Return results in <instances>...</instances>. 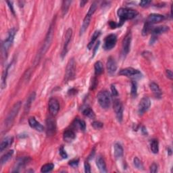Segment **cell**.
I'll use <instances>...</instances> for the list:
<instances>
[{
  "instance_id": "cell-1",
  "label": "cell",
  "mask_w": 173,
  "mask_h": 173,
  "mask_svg": "<svg viewBox=\"0 0 173 173\" xmlns=\"http://www.w3.org/2000/svg\"><path fill=\"white\" fill-rule=\"evenodd\" d=\"M54 23H55V21L54 22L53 21V22L51 24L50 28H49L42 47L41 49H40L39 54L37 55L35 59H34V66H36L37 64H38L40 59L41 58V57L43 56H44L45 54L49 50V48H50V47L51 42H52V40H53V37H54Z\"/></svg>"
},
{
  "instance_id": "cell-2",
  "label": "cell",
  "mask_w": 173,
  "mask_h": 173,
  "mask_svg": "<svg viewBox=\"0 0 173 173\" xmlns=\"http://www.w3.org/2000/svg\"><path fill=\"white\" fill-rule=\"evenodd\" d=\"M118 16L119 18V23L118 24V27L122 26L124 22L128 20H132L137 16V11L135 10L128 8H120L117 11Z\"/></svg>"
},
{
  "instance_id": "cell-3",
  "label": "cell",
  "mask_w": 173,
  "mask_h": 173,
  "mask_svg": "<svg viewBox=\"0 0 173 173\" xmlns=\"http://www.w3.org/2000/svg\"><path fill=\"white\" fill-rule=\"evenodd\" d=\"M21 107V102H16L15 104H14L12 108H11V109L8 113V116L6 117V119L5 120V123H4V129H9L10 128V126H11L12 124L15 119L16 116L18 114V112L20 110V108Z\"/></svg>"
},
{
  "instance_id": "cell-4",
  "label": "cell",
  "mask_w": 173,
  "mask_h": 173,
  "mask_svg": "<svg viewBox=\"0 0 173 173\" xmlns=\"http://www.w3.org/2000/svg\"><path fill=\"white\" fill-rule=\"evenodd\" d=\"M98 103L101 107L107 109L111 105V96L109 92L106 90H102L98 93L97 96Z\"/></svg>"
},
{
  "instance_id": "cell-5",
  "label": "cell",
  "mask_w": 173,
  "mask_h": 173,
  "mask_svg": "<svg viewBox=\"0 0 173 173\" xmlns=\"http://www.w3.org/2000/svg\"><path fill=\"white\" fill-rule=\"evenodd\" d=\"M97 4L96 2H94L91 5V6H90V8H89L87 14H86L85 18H84V20H83V24L81 26V28H80V35L84 33L86 31V30L87 29L89 25V24H90L91 17H92V16L93 15L95 11H96V9H97Z\"/></svg>"
},
{
  "instance_id": "cell-6",
  "label": "cell",
  "mask_w": 173,
  "mask_h": 173,
  "mask_svg": "<svg viewBox=\"0 0 173 173\" xmlns=\"http://www.w3.org/2000/svg\"><path fill=\"white\" fill-rule=\"evenodd\" d=\"M76 73V62L74 58H71L68 62L66 66L64 76V82H68L73 80L75 77Z\"/></svg>"
},
{
  "instance_id": "cell-7",
  "label": "cell",
  "mask_w": 173,
  "mask_h": 173,
  "mask_svg": "<svg viewBox=\"0 0 173 173\" xmlns=\"http://www.w3.org/2000/svg\"><path fill=\"white\" fill-rule=\"evenodd\" d=\"M16 34V30L14 28H11L8 32V34L7 38L5 39L4 43H2V53L4 56H7L8 51L9 50V48L11 47V45L14 42V36Z\"/></svg>"
},
{
  "instance_id": "cell-8",
  "label": "cell",
  "mask_w": 173,
  "mask_h": 173,
  "mask_svg": "<svg viewBox=\"0 0 173 173\" xmlns=\"http://www.w3.org/2000/svg\"><path fill=\"white\" fill-rule=\"evenodd\" d=\"M117 42V37L116 34H110L106 37L103 43V48L105 50H110L115 47Z\"/></svg>"
},
{
  "instance_id": "cell-9",
  "label": "cell",
  "mask_w": 173,
  "mask_h": 173,
  "mask_svg": "<svg viewBox=\"0 0 173 173\" xmlns=\"http://www.w3.org/2000/svg\"><path fill=\"white\" fill-rule=\"evenodd\" d=\"M72 35H73V30L71 28H68V29L66 31L65 37H64V45H63V49L62 51V57L64 58L66 56V54L68 53V47H69V44H70Z\"/></svg>"
},
{
  "instance_id": "cell-10",
  "label": "cell",
  "mask_w": 173,
  "mask_h": 173,
  "mask_svg": "<svg viewBox=\"0 0 173 173\" xmlns=\"http://www.w3.org/2000/svg\"><path fill=\"white\" fill-rule=\"evenodd\" d=\"M114 110L115 114H116L117 120L119 122H121L123 117V106L119 99H115L114 100Z\"/></svg>"
},
{
  "instance_id": "cell-11",
  "label": "cell",
  "mask_w": 173,
  "mask_h": 173,
  "mask_svg": "<svg viewBox=\"0 0 173 173\" xmlns=\"http://www.w3.org/2000/svg\"><path fill=\"white\" fill-rule=\"evenodd\" d=\"M151 106V101L148 97H144L141 100L139 105H138V113L139 115H142L147 112Z\"/></svg>"
},
{
  "instance_id": "cell-12",
  "label": "cell",
  "mask_w": 173,
  "mask_h": 173,
  "mask_svg": "<svg viewBox=\"0 0 173 173\" xmlns=\"http://www.w3.org/2000/svg\"><path fill=\"white\" fill-rule=\"evenodd\" d=\"M131 33H129L126 35L124 37L122 43V54L124 57L127 55L131 48Z\"/></svg>"
},
{
  "instance_id": "cell-13",
  "label": "cell",
  "mask_w": 173,
  "mask_h": 173,
  "mask_svg": "<svg viewBox=\"0 0 173 173\" xmlns=\"http://www.w3.org/2000/svg\"><path fill=\"white\" fill-rule=\"evenodd\" d=\"M48 106L50 114L52 115L53 116H56L60 110V103L58 100L54 97L51 98V99L49 100Z\"/></svg>"
},
{
  "instance_id": "cell-14",
  "label": "cell",
  "mask_w": 173,
  "mask_h": 173,
  "mask_svg": "<svg viewBox=\"0 0 173 173\" xmlns=\"http://www.w3.org/2000/svg\"><path fill=\"white\" fill-rule=\"evenodd\" d=\"M46 127H47V134L50 136L54 135L56 131V121L53 117L50 116L46 120Z\"/></svg>"
},
{
  "instance_id": "cell-15",
  "label": "cell",
  "mask_w": 173,
  "mask_h": 173,
  "mask_svg": "<svg viewBox=\"0 0 173 173\" xmlns=\"http://www.w3.org/2000/svg\"><path fill=\"white\" fill-rule=\"evenodd\" d=\"M31 160L29 157H21L18 159L15 164V166L14 167L12 172H18L21 171V169L24 168L25 166Z\"/></svg>"
},
{
  "instance_id": "cell-16",
  "label": "cell",
  "mask_w": 173,
  "mask_h": 173,
  "mask_svg": "<svg viewBox=\"0 0 173 173\" xmlns=\"http://www.w3.org/2000/svg\"><path fill=\"white\" fill-rule=\"evenodd\" d=\"M119 74L120 75L131 77H136L138 75H141V74L140 73V71L137 70V69H135L133 68H126L120 70L119 72Z\"/></svg>"
},
{
  "instance_id": "cell-17",
  "label": "cell",
  "mask_w": 173,
  "mask_h": 173,
  "mask_svg": "<svg viewBox=\"0 0 173 173\" xmlns=\"http://www.w3.org/2000/svg\"><path fill=\"white\" fill-rule=\"evenodd\" d=\"M106 66H107L108 73L109 75H113V74H115L117 70V65L116 61H115V60L113 57H108Z\"/></svg>"
},
{
  "instance_id": "cell-18",
  "label": "cell",
  "mask_w": 173,
  "mask_h": 173,
  "mask_svg": "<svg viewBox=\"0 0 173 173\" xmlns=\"http://www.w3.org/2000/svg\"><path fill=\"white\" fill-rule=\"evenodd\" d=\"M28 124L31 128L35 129L39 132H43L44 131V126L41 123L39 122L34 117H30L28 119Z\"/></svg>"
},
{
  "instance_id": "cell-19",
  "label": "cell",
  "mask_w": 173,
  "mask_h": 173,
  "mask_svg": "<svg viewBox=\"0 0 173 173\" xmlns=\"http://www.w3.org/2000/svg\"><path fill=\"white\" fill-rule=\"evenodd\" d=\"M164 19V16L162 14H149L147 19V22L149 24H155V23L162 22Z\"/></svg>"
},
{
  "instance_id": "cell-20",
  "label": "cell",
  "mask_w": 173,
  "mask_h": 173,
  "mask_svg": "<svg viewBox=\"0 0 173 173\" xmlns=\"http://www.w3.org/2000/svg\"><path fill=\"white\" fill-rule=\"evenodd\" d=\"M14 141L13 137H6L2 141L1 144H0V152H2L4 150L8 148L12 144Z\"/></svg>"
},
{
  "instance_id": "cell-21",
  "label": "cell",
  "mask_w": 173,
  "mask_h": 173,
  "mask_svg": "<svg viewBox=\"0 0 173 173\" xmlns=\"http://www.w3.org/2000/svg\"><path fill=\"white\" fill-rule=\"evenodd\" d=\"M96 164L98 169L99 171L102 172H107V168H106V164L105 162V160L103 159V158L101 155H99V156L97 157L96 159Z\"/></svg>"
},
{
  "instance_id": "cell-22",
  "label": "cell",
  "mask_w": 173,
  "mask_h": 173,
  "mask_svg": "<svg viewBox=\"0 0 173 173\" xmlns=\"http://www.w3.org/2000/svg\"><path fill=\"white\" fill-rule=\"evenodd\" d=\"M169 31L168 27H166V26H159V27L152 28L151 31L153 35L157 36L158 34L167 32V31Z\"/></svg>"
},
{
  "instance_id": "cell-23",
  "label": "cell",
  "mask_w": 173,
  "mask_h": 173,
  "mask_svg": "<svg viewBox=\"0 0 173 173\" xmlns=\"http://www.w3.org/2000/svg\"><path fill=\"white\" fill-rule=\"evenodd\" d=\"M63 137H64V139L67 141V142H70V141H73L76 137V135L74 133V132L72 130H66L64 132V134H63Z\"/></svg>"
},
{
  "instance_id": "cell-24",
  "label": "cell",
  "mask_w": 173,
  "mask_h": 173,
  "mask_svg": "<svg viewBox=\"0 0 173 173\" xmlns=\"http://www.w3.org/2000/svg\"><path fill=\"white\" fill-rule=\"evenodd\" d=\"M114 156L116 159H119L123 155V148L120 143H115L114 145Z\"/></svg>"
},
{
  "instance_id": "cell-25",
  "label": "cell",
  "mask_w": 173,
  "mask_h": 173,
  "mask_svg": "<svg viewBox=\"0 0 173 173\" xmlns=\"http://www.w3.org/2000/svg\"><path fill=\"white\" fill-rule=\"evenodd\" d=\"M149 87H150L151 90L153 91V93L155 94V96L158 97H160L162 96V91L160 89L159 86L155 83L152 82L149 84Z\"/></svg>"
},
{
  "instance_id": "cell-26",
  "label": "cell",
  "mask_w": 173,
  "mask_h": 173,
  "mask_svg": "<svg viewBox=\"0 0 173 173\" xmlns=\"http://www.w3.org/2000/svg\"><path fill=\"white\" fill-rule=\"evenodd\" d=\"M13 154H14V150L11 149V150H9L5 153V154L3 155L1 158V160H0V162H1L0 164H1V165H3V164L6 163L12 157Z\"/></svg>"
},
{
  "instance_id": "cell-27",
  "label": "cell",
  "mask_w": 173,
  "mask_h": 173,
  "mask_svg": "<svg viewBox=\"0 0 173 173\" xmlns=\"http://www.w3.org/2000/svg\"><path fill=\"white\" fill-rule=\"evenodd\" d=\"M74 126L76 128L80 129V131H84L86 129V124L84 120H80L79 119H76L74 121Z\"/></svg>"
},
{
  "instance_id": "cell-28",
  "label": "cell",
  "mask_w": 173,
  "mask_h": 173,
  "mask_svg": "<svg viewBox=\"0 0 173 173\" xmlns=\"http://www.w3.org/2000/svg\"><path fill=\"white\" fill-rule=\"evenodd\" d=\"M34 98H35V93H34V92H33V93H31L29 97H28L27 102H26V104L24 106V111L26 112H28V110H29V109L31 106V103H32V102H33Z\"/></svg>"
},
{
  "instance_id": "cell-29",
  "label": "cell",
  "mask_w": 173,
  "mask_h": 173,
  "mask_svg": "<svg viewBox=\"0 0 173 173\" xmlns=\"http://www.w3.org/2000/svg\"><path fill=\"white\" fill-rule=\"evenodd\" d=\"M95 74L96 75H100L103 72V66L102 62L97 61L94 64Z\"/></svg>"
},
{
  "instance_id": "cell-30",
  "label": "cell",
  "mask_w": 173,
  "mask_h": 173,
  "mask_svg": "<svg viewBox=\"0 0 173 173\" xmlns=\"http://www.w3.org/2000/svg\"><path fill=\"white\" fill-rule=\"evenodd\" d=\"M150 148L154 154H158L159 151V143L157 139H152L150 143Z\"/></svg>"
},
{
  "instance_id": "cell-31",
  "label": "cell",
  "mask_w": 173,
  "mask_h": 173,
  "mask_svg": "<svg viewBox=\"0 0 173 173\" xmlns=\"http://www.w3.org/2000/svg\"><path fill=\"white\" fill-rule=\"evenodd\" d=\"M100 34H101V32L100 31H96V32H95L93 34V36H92L91 37V41L89 43V44L87 45V47L89 50H91V48H92V46L94 44V43L96 41V40L99 37V36L100 35Z\"/></svg>"
},
{
  "instance_id": "cell-32",
  "label": "cell",
  "mask_w": 173,
  "mask_h": 173,
  "mask_svg": "<svg viewBox=\"0 0 173 173\" xmlns=\"http://www.w3.org/2000/svg\"><path fill=\"white\" fill-rule=\"evenodd\" d=\"M10 66H8V67L6 68V69H5L3 72L2 73V82H1V86H2V89H4L5 86H6V79H7V76H8V69H9V67Z\"/></svg>"
},
{
  "instance_id": "cell-33",
  "label": "cell",
  "mask_w": 173,
  "mask_h": 173,
  "mask_svg": "<svg viewBox=\"0 0 173 173\" xmlns=\"http://www.w3.org/2000/svg\"><path fill=\"white\" fill-rule=\"evenodd\" d=\"M83 115H85V116L90 118V119H93L94 118L96 117V115H95L94 112L90 107H86L83 110Z\"/></svg>"
},
{
  "instance_id": "cell-34",
  "label": "cell",
  "mask_w": 173,
  "mask_h": 173,
  "mask_svg": "<svg viewBox=\"0 0 173 173\" xmlns=\"http://www.w3.org/2000/svg\"><path fill=\"white\" fill-rule=\"evenodd\" d=\"M71 1H64L62 2V16H65L66 13L68 12L69 8L71 4Z\"/></svg>"
},
{
  "instance_id": "cell-35",
  "label": "cell",
  "mask_w": 173,
  "mask_h": 173,
  "mask_svg": "<svg viewBox=\"0 0 173 173\" xmlns=\"http://www.w3.org/2000/svg\"><path fill=\"white\" fill-rule=\"evenodd\" d=\"M54 168V164L52 163H48V164H44L42 167H41V172H51Z\"/></svg>"
},
{
  "instance_id": "cell-36",
  "label": "cell",
  "mask_w": 173,
  "mask_h": 173,
  "mask_svg": "<svg viewBox=\"0 0 173 173\" xmlns=\"http://www.w3.org/2000/svg\"><path fill=\"white\" fill-rule=\"evenodd\" d=\"M152 24H149V22H145V24H144L143 26V30H142V34L143 36H145L147 34H148V33L149 31H152Z\"/></svg>"
},
{
  "instance_id": "cell-37",
  "label": "cell",
  "mask_w": 173,
  "mask_h": 173,
  "mask_svg": "<svg viewBox=\"0 0 173 173\" xmlns=\"http://www.w3.org/2000/svg\"><path fill=\"white\" fill-rule=\"evenodd\" d=\"M133 164L134 166L136 168L139 170H143V165L141 161L137 157H135L133 160Z\"/></svg>"
},
{
  "instance_id": "cell-38",
  "label": "cell",
  "mask_w": 173,
  "mask_h": 173,
  "mask_svg": "<svg viewBox=\"0 0 173 173\" xmlns=\"http://www.w3.org/2000/svg\"><path fill=\"white\" fill-rule=\"evenodd\" d=\"M131 96L132 97H135L137 94V83L135 81L131 82Z\"/></svg>"
},
{
  "instance_id": "cell-39",
  "label": "cell",
  "mask_w": 173,
  "mask_h": 173,
  "mask_svg": "<svg viewBox=\"0 0 173 173\" xmlns=\"http://www.w3.org/2000/svg\"><path fill=\"white\" fill-rule=\"evenodd\" d=\"M92 126H93L94 129H100L103 127V123L100 122V121H94V122L92 123Z\"/></svg>"
},
{
  "instance_id": "cell-40",
  "label": "cell",
  "mask_w": 173,
  "mask_h": 173,
  "mask_svg": "<svg viewBox=\"0 0 173 173\" xmlns=\"http://www.w3.org/2000/svg\"><path fill=\"white\" fill-rule=\"evenodd\" d=\"M79 160H70V162H69L68 164L70 165V166L73 167V168H76V167L78 166L79 165Z\"/></svg>"
},
{
  "instance_id": "cell-41",
  "label": "cell",
  "mask_w": 173,
  "mask_h": 173,
  "mask_svg": "<svg viewBox=\"0 0 173 173\" xmlns=\"http://www.w3.org/2000/svg\"><path fill=\"white\" fill-rule=\"evenodd\" d=\"M60 154L63 158H68V155H67V154H66L65 149H64V148H63L62 146L60 148Z\"/></svg>"
},
{
  "instance_id": "cell-42",
  "label": "cell",
  "mask_w": 173,
  "mask_h": 173,
  "mask_svg": "<svg viewBox=\"0 0 173 173\" xmlns=\"http://www.w3.org/2000/svg\"><path fill=\"white\" fill-rule=\"evenodd\" d=\"M150 172L155 173L158 172V165L156 164L153 163L150 166Z\"/></svg>"
},
{
  "instance_id": "cell-43",
  "label": "cell",
  "mask_w": 173,
  "mask_h": 173,
  "mask_svg": "<svg viewBox=\"0 0 173 173\" xmlns=\"http://www.w3.org/2000/svg\"><path fill=\"white\" fill-rule=\"evenodd\" d=\"M151 2H152L151 1H148V0H143V1H141L139 3V5L141 7H146V6H148V5L150 4Z\"/></svg>"
},
{
  "instance_id": "cell-44",
  "label": "cell",
  "mask_w": 173,
  "mask_h": 173,
  "mask_svg": "<svg viewBox=\"0 0 173 173\" xmlns=\"http://www.w3.org/2000/svg\"><path fill=\"white\" fill-rule=\"evenodd\" d=\"M84 167H85V172H86V173H90L91 172V166L87 162H85Z\"/></svg>"
},
{
  "instance_id": "cell-45",
  "label": "cell",
  "mask_w": 173,
  "mask_h": 173,
  "mask_svg": "<svg viewBox=\"0 0 173 173\" xmlns=\"http://www.w3.org/2000/svg\"><path fill=\"white\" fill-rule=\"evenodd\" d=\"M111 90H112V95H113L114 96H117L118 95H119V93H118L117 89H116V87H115L114 85H112L111 86Z\"/></svg>"
},
{
  "instance_id": "cell-46",
  "label": "cell",
  "mask_w": 173,
  "mask_h": 173,
  "mask_svg": "<svg viewBox=\"0 0 173 173\" xmlns=\"http://www.w3.org/2000/svg\"><path fill=\"white\" fill-rule=\"evenodd\" d=\"M166 73L167 77H168V79H170L171 80H172V78H173V74H172V70H166Z\"/></svg>"
},
{
  "instance_id": "cell-47",
  "label": "cell",
  "mask_w": 173,
  "mask_h": 173,
  "mask_svg": "<svg viewBox=\"0 0 173 173\" xmlns=\"http://www.w3.org/2000/svg\"><path fill=\"white\" fill-rule=\"evenodd\" d=\"M109 27H110L112 29L113 28H116L118 27V24L117 23H116L115 22H113V21H110L109 22Z\"/></svg>"
},
{
  "instance_id": "cell-48",
  "label": "cell",
  "mask_w": 173,
  "mask_h": 173,
  "mask_svg": "<svg viewBox=\"0 0 173 173\" xmlns=\"http://www.w3.org/2000/svg\"><path fill=\"white\" fill-rule=\"evenodd\" d=\"M6 3L8 4V6H9V8H10V10H11V12H12V13L14 14V8H13L12 2H6Z\"/></svg>"
},
{
  "instance_id": "cell-49",
  "label": "cell",
  "mask_w": 173,
  "mask_h": 173,
  "mask_svg": "<svg viewBox=\"0 0 173 173\" xmlns=\"http://www.w3.org/2000/svg\"><path fill=\"white\" fill-rule=\"evenodd\" d=\"M96 84H97V81H96V79H94L92 80V85H91V89H93L95 87H96Z\"/></svg>"
},
{
  "instance_id": "cell-50",
  "label": "cell",
  "mask_w": 173,
  "mask_h": 173,
  "mask_svg": "<svg viewBox=\"0 0 173 173\" xmlns=\"http://www.w3.org/2000/svg\"><path fill=\"white\" fill-rule=\"evenodd\" d=\"M87 3V1H81L80 2V6H82L83 7L85 5V4H86Z\"/></svg>"
}]
</instances>
